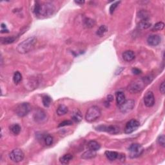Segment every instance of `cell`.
<instances>
[{"label": "cell", "mask_w": 165, "mask_h": 165, "mask_svg": "<svg viewBox=\"0 0 165 165\" xmlns=\"http://www.w3.org/2000/svg\"><path fill=\"white\" fill-rule=\"evenodd\" d=\"M55 9L54 5L51 3L35 1L34 13L39 18H46L52 16Z\"/></svg>", "instance_id": "1"}, {"label": "cell", "mask_w": 165, "mask_h": 165, "mask_svg": "<svg viewBox=\"0 0 165 165\" xmlns=\"http://www.w3.org/2000/svg\"><path fill=\"white\" fill-rule=\"evenodd\" d=\"M153 78L151 76H146L140 79H135L128 85V90L132 94H137L141 92L146 85L152 82Z\"/></svg>", "instance_id": "2"}, {"label": "cell", "mask_w": 165, "mask_h": 165, "mask_svg": "<svg viewBox=\"0 0 165 165\" xmlns=\"http://www.w3.org/2000/svg\"><path fill=\"white\" fill-rule=\"evenodd\" d=\"M37 43V40L34 37H30L20 43L17 46V51L19 54H26L33 49Z\"/></svg>", "instance_id": "3"}, {"label": "cell", "mask_w": 165, "mask_h": 165, "mask_svg": "<svg viewBox=\"0 0 165 165\" xmlns=\"http://www.w3.org/2000/svg\"><path fill=\"white\" fill-rule=\"evenodd\" d=\"M101 115V111L100 108L97 106H92L87 110L85 115V119L88 123H92L98 119Z\"/></svg>", "instance_id": "4"}, {"label": "cell", "mask_w": 165, "mask_h": 165, "mask_svg": "<svg viewBox=\"0 0 165 165\" xmlns=\"http://www.w3.org/2000/svg\"><path fill=\"white\" fill-rule=\"evenodd\" d=\"M31 110V106L28 103H20L16 108V114L17 116L23 117L26 116Z\"/></svg>", "instance_id": "5"}, {"label": "cell", "mask_w": 165, "mask_h": 165, "mask_svg": "<svg viewBox=\"0 0 165 165\" xmlns=\"http://www.w3.org/2000/svg\"><path fill=\"white\" fill-rule=\"evenodd\" d=\"M130 157L131 158H136L143 154V148L141 144L138 143L132 144L128 148Z\"/></svg>", "instance_id": "6"}, {"label": "cell", "mask_w": 165, "mask_h": 165, "mask_svg": "<svg viewBox=\"0 0 165 165\" xmlns=\"http://www.w3.org/2000/svg\"><path fill=\"white\" fill-rule=\"evenodd\" d=\"M9 157L10 160L14 163H19L24 159V153L21 149H14L9 154Z\"/></svg>", "instance_id": "7"}, {"label": "cell", "mask_w": 165, "mask_h": 165, "mask_svg": "<svg viewBox=\"0 0 165 165\" xmlns=\"http://www.w3.org/2000/svg\"><path fill=\"white\" fill-rule=\"evenodd\" d=\"M97 130L106 132L112 135H116L119 133L120 128L119 126L116 125H110V126H105V125H101L99 126L96 128Z\"/></svg>", "instance_id": "8"}, {"label": "cell", "mask_w": 165, "mask_h": 165, "mask_svg": "<svg viewBox=\"0 0 165 165\" xmlns=\"http://www.w3.org/2000/svg\"><path fill=\"white\" fill-rule=\"evenodd\" d=\"M140 125L139 122L135 119H131L126 123L125 127V133L130 134L139 128Z\"/></svg>", "instance_id": "9"}, {"label": "cell", "mask_w": 165, "mask_h": 165, "mask_svg": "<svg viewBox=\"0 0 165 165\" xmlns=\"http://www.w3.org/2000/svg\"><path fill=\"white\" fill-rule=\"evenodd\" d=\"M105 155L109 161H114L116 160H119L120 161H125V155L123 154H119L118 152L113 151H106Z\"/></svg>", "instance_id": "10"}, {"label": "cell", "mask_w": 165, "mask_h": 165, "mask_svg": "<svg viewBox=\"0 0 165 165\" xmlns=\"http://www.w3.org/2000/svg\"><path fill=\"white\" fill-rule=\"evenodd\" d=\"M135 107V102L134 100L128 99L125 101L123 104L120 106L119 109L120 111L123 113H127L128 112H130L133 110V108Z\"/></svg>", "instance_id": "11"}, {"label": "cell", "mask_w": 165, "mask_h": 165, "mask_svg": "<svg viewBox=\"0 0 165 165\" xmlns=\"http://www.w3.org/2000/svg\"><path fill=\"white\" fill-rule=\"evenodd\" d=\"M144 103L146 107H152L155 104V97L152 92H148L144 97Z\"/></svg>", "instance_id": "12"}, {"label": "cell", "mask_w": 165, "mask_h": 165, "mask_svg": "<svg viewBox=\"0 0 165 165\" xmlns=\"http://www.w3.org/2000/svg\"><path fill=\"white\" fill-rule=\"evenodd\" d=\"M147 43L150 46H157L161 43V37L157 34L150 35L147 38Z\"/></svg>", "instance_id": "13"}, {"label": "cell", "mask_w": 165, "mask_h": 165, "mask_svg": "<svg viewBox=\"0 0 165 165\" xmlns=\"http://www.w3.org/2000/svg\"><path fill=\"white\" fill-rule=\"evenodd\" d=\"M34 119L37 123H42L46 120V116L43 110H39L34 114Z\"/></svg>", "instance_id": "14"}, {"label": "cell", "mask_w": 165, "mask_h": 165, "mask_svg": "<svg viewBox=\"0 0 165 165\" xmlns=\"http://www.w3.org/2000/svg\"><path fill=\"white\" fill-rule=\"evenodd\" d=\"M122 57L124 61L126 62H130L135 59V53L132 51H126L123 53Z\"/></svg>", "instance_id": "15"}, {"label": "cell", "mask_w": 165, "mask_h": 165, "mask_svg": "<svg viewBox=\"0 0 165 165\" xmlns=\"http://www.w3.org/2000/svg\"><path fill=\"white\" fill-rule=\"evenodd\" d=\"M116 103L117 105L120 107L125 102V94L122 92H117L116 94Z\"/></svg>", "instance_id": "16"}, {"label": "cell", "mask_w": 165, "mask_h": 165, "mask_svg": "<svg viewBox=\"0 0 165 165\" xmlns=\"http://www.w3.org/2000/svg\"><path fill=\"white\" fill-rule=\"evenodd\" d=\"M88 148L89 150H93V151H98L101 148V145H100V144L97 142L96 141H90L88 142Z\"/></svg>", "instance_id": "17"}, {"label": "cell", "mask_w": 165, "mask_h": 165, "mask_svg": "<svg viewBox=\"0 0 165 165\" xmlns=\"http://www.w3.org/2000/svg\"><path fill=\"white\" fill-rule=\"evenodd\" d=\"M96 156V151H93V150H89L88 151L85 152L81 155V158L84 159H93Z\"/></svg>", "instance_id": "18"}, {"label": "cell", "mask_w": 165, "mask_h": 165, "mask_svg": "<svg viewBox=\"0 0 165 165\" xmlns=\"http://www.w3.org/2000/svg\"><path fill=\"white\" fill-rule=\"evenodd\" d=\"M152 24L148 20H143L140 21L137 24V28L141 30H144V29H147L151 26Z\"/></svg>", "instance_id": "19"}, {"label": "cell", "mask_w": 165, "mask_h": 165, "mask_svg": "<svg viewBox=\"0 0 165 165\" xmlns=\"http://www.w3.org/2000/svg\"><path fill=\"white\" fill-rule=\"evenodd\" d=\"M73 159V155L70 154H64V155L62 156L60 159V162L61 164H69L70 161H72Z\"/></svg>", "instance_id": "20"}, {"label": "cell", "mask_w": 165, "mask_h": 165, "mask_svg": "<svg viewBox=\"0 0 165 165\" xmlns=\"http://www.w3.org/2000/svg\"><path fill=\"white\" fill-rule=\"evenodd\" d=\"M150 14L146 10H142L138 12V17L141 19V21L143 20H148L150 19Z\"/></svg>", "instance_id": "21"}, {"label": "cell", "mask_w": 165, "mask_h": 165, "mask_svg": "<svg viewBox=\"0 0 165 165\" xmlns=\"http://www.w3.org/2000/svg\"><path fill=\"white\" fill-rule=\"evenodd\" d=\"M108 31V28L106 25H101L98 29V31L96 32L97 36H98L99 37H103L104 36L105 34L107 33Z\"/></svg>", "instance_id": "22"}, {"label": "cell", "mask_w": 165, "mask_h": 165, "mask_svg": "<svg viewBox=\"0 0 165 165\" xmlns=\"http://www.w3.org/2000/svg\"><path fill=\"white\" fill-rule=\"evenodd\" d=\"M95 25H96V21L92 19L87 17V18H85L84 20V26L86 28H92L95 26Z\"/></svg>", "instance_id": "23"}, {"label": "cell", "mask_w": 165, "mask_h": 165, "mask_svg": "<svg viewBox=\"0 0 165 165\" xmlns=\"http://www.w3.org/2000/svg\"><path fill=\"white\" fill-rule=\"evenodd\" d=\"M68 112V108L64 105H61L58 107L57 109V114L58 116H61L66 114Z\"/></svg>", "instance_id": "24"}, {"label": "cell", "mask_w": 165, "mask_h": 165, "mask_svg": "<svg viewBox=\"0 0 165 165\" xmlns=\"http://www.w3.org/2000/svg\"><path fill=\"white\" fill-rule=\"evenodd\" d=\"M16 40V37L14 36L7 37H1V43L4 45H7V44H10L14 43Z\"/></svg>", "instance_id": "25"}, {"label": "cell", "mask_w": 165, "mask_h": 165, "mask_svg": "<svg viewBox=\"0 0 165 165\" xmlns=\"http://www.w3.org/2000/svg\"><path fill=\"white\" fill-rule=\"evenodd\" d=\"M72 119L73 121L76 123H79L82 120V115L79 110H76L75 112H73Z\"/></svg>", "instance_id": "26"}, {"label": "cell", "mask_w": 165, "mask_h": 165, "mask_svg": "<svg viewBox=\"0 0 165 165\" xmlns=\"http://www.w3.org/2000/svg\"><path fill=\"white\" fill-rule=\"evenodd\" d=\"M21 126L17 125V124H14V125H12L10 126V130L12 133L14 135H18L20 132H21Z\"/></svg>", "instance_id": "27"}, {"label": "cell", "mask_w": 165, "mask_h": 165, "mask_svg": "<svg viewBox=\"0 0 165 165\" xmlns=\"http://www.w3.org/2000/svg\"><path fill=\"white\" fill-rule=\"evenodd\" d=\"M42 102L44 107L48 108L50 107V105L51 104L52 99L51 98V97L49 96H44L42 98Z\"/></svg>", "instance_id": "28"}, {"label": "cell", "mask_w": 165, "mask_h": 165, "mask_svg": "<svg viewBox=\"0 0 165 165\" xmlns=\"http://www.w3.org/2000/svg\"><path fill=\"white\" fill-rule=\"evenodd\" d=\"M22 80V75L19 72L17 71L14 73L13 81L15 84H18Z\"/></svg>", "instance_id": "29"}, {"label": "cell", "mask_w": 165, "mask_h": 165, "mask_svg": "<svg viewBox=\"0 0 165 165\" xmlns=\"http://www.w3.org/2000/svg\"><path fill=\"white\" fill-rule=\"evenodd\" d=\"M43 141L45 145L46 146H51L53 143V137L51 135H46L44 136Z\"/></svg>", "instance_id": "30"}, {"label": "cell", "mask_w": 165, "mask_h": 165, "mask_svg": "<svg viewBox=\"0 0 165 165\" xmlns=\"http://www.w3.org/2000/svg\"><path fill=\"white\" fill-rule=\"evenodd\" d=\"M164 27V23L163 22H158L153 26L152 31H162Z\"/></svg>", "instance_id": "31"}, {"label": "cell", "mask_w": 165, "mask_h": 165, "mask_svg": "<svg viewBox=\"0 0 165 165\" xmlns=\"http://www.w3.org/2000/svg\"><path fill=\"white\" fill-rule=\"evenodd\" d=\"M120 3H121V1H116L110 5V9H109V12H110V14H112L114 12L115 10H116V9L117 8V7H118V5Z\"/></svg>", "instance_id": "32"}, {"label": "cell", "mask_w": 165, "mask_h": 165, "mask_svg": "<svg viewBox=\"0 0 165 165\" xmlns=\"http://www.w3.org/2000/svg\"><path fill=\"white\" fill-rule=\"evenodd\" d=\"M157 143L162 147H164L165 146V137L164 135H161L157 138Z\"/></svg>", "instance_id": "33"}, {"label": "cell", "mask_w": 165, "mask_h": 165, "mask_svg": "<svg viewBox=\"0 0 165 165\" xmlns=\"http://www.w3.org/2000/svg\"><path fill=\"white\" fill-rule=\"evenodd\" d=\"M73 124V122L72 121H64L61 122L60 125H59L58 127H62V126H70V125H72Z\"/></svg>", "instance_id": "34"}, {"label": "cell", "mask_w": 165, "mask_h": 165, "mask_svg": "<svg viewBox=\"0 0 165 165\" xmlns=\"http://www.w3.org/2000/svg\"><path fill=\"white\" fill-rule=\"evenodd\" d=\"M1 33H8V30L7 28V26L4 23H1Z\"/></svg>", "instance_id": "35"}, {"label": "cell", "mask_w": 165, "mask_h": 165, "mask_svg": "<svg viewBox=\"0 0 165 165\" xmlns=\"http://www.w3.org/2000/svg\"><path fill=\"white\" fill-rule=\"evenodd\" d=\"M132 73H134V74H135V75H139V74H140V73H142V72H141V70H139V69H137V68H134V69H132Z\"/></svg>", "instance_id": "36"}, {"label": "cell", "mask_w": 165, "mask_h": 165, "mask_svg": "<svg viewBox=\"0 0 165 165\" xmlns=\"http://www.w3.org/2000/svg\"><path fill=\"white\" fill-rule=\"evenodd\" d=\"M159 90H160V92L164 94V92H165V84H164V81H163L161 82V84L160 85V87H159Z\"/></svg>", "instance_id": "37"}, {"label": "cell", "mask_w": 165, "mask_h": 165, "mask_svg": "<svg viewBox=\"0 0 165 165\" xmlns=\"http://www.w3.org/2000/svg\"><path fill=\"white\" fill-rule=\"evenodd\" d=\"M112 101H113V96L111 95H109L107 98V101L110 102Z\"/></svg>", "instance_id": "38"}, {"label": "cell", "mask_w": 165, "mask_h": 165, "mask_svg": "<svg viewBox=\"0 0 165 165\" xmlns=\"http://www.w3.org/2000/svg\"><path fill=\"white\" fill-rule=\"evenodd\" d=\"M75 3L78 5H82L85 3V1H75Z\"/></svg>", "instance_id": "39"}]
</instances>
